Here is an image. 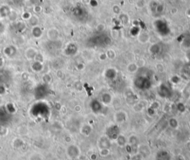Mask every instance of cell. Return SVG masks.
I'll use <instances>...</instances> for the list:
<instances>
[{
	"instance_id": "cell-11",
	"label": "cell",
	"mask_w": 190,
	"mask_h": 160,
	"mask_svg": "<svg viewBox=\"0 0 190 160\" xmlns=\"http://www.w3.org/2000/svg\"><path fill=\"white\" fill-rule=\"evenodd\" d=\"M42 80H43L44 83H45V84H49V83H51V77L50 76V74H44L43 77H42Z\"/></svg>"
},
{
	"instance_id": "cell-15",
	"label": "cell",
	"mask_w": 190,
	"mask_h": 160,
	"mask_svg": "<svg viewBox=\"0 0 190 160\" xmlns=\"http://www.w3.org/2000/svg\"><path fill=\"white\" fill-rule=\"evenodd\" d=\"M136 160H142V159H137Z\"/></svg>"
},
{
	"instance_id": "cell-4",
	"label": "cell",
	"mask_w": 190,
	"mask_h": 160,
	"mask_svg": "<svg viewBox=\"0 0 190 160\" xmlns=\"http://www.w3.org/2000/svg\"><path fill=\"white\" fill-rule=\"evenodd\" d=\"M37 51L34 48H33V47H30V48H27V49L25 50V55L26 58L27 59V60H34V58H35L36 55H37Z\"/></svg>"
},
{
	"instance_id": "cell-2",
	"label": "cell",
	"mask_w": 190,
	"mask_h": 160,
	"mask_svg": "<svg viewBox=\"0 0 190 160\" xmlns=\"http://www.w3.org/2000/svg\"><path fill=\"white\" fill-rule=\"evenodd\" d=\"M11 118V113L8 111L6 107H0V121L2 124L8 122Z\"/></svg>"
},
{
	"instance_id": "cell-6",
	"label": "cell",
	"mask_w": 190,
	"mask_h": 160,
	"mask_svg": "<svg viewBox=\"0 0 190 160\" xmlns=\"http://www.w3.org/2000/svg\"><path fill=\"white\" fill-rule=\"evenodd\" d=\"M32 34L35 38H40L42 35V30L39 25H36L32 28Z\"/></svg>"
},
{
	"instance_id": "cell-7",
	"label": "cell",
	"mask_w": 190,
	"mask_h": 160,
	"mask_svg": "<svg viewBox=\"0 0 190 160\" xmlns=\"http://www.w3.org/2000/svg\"><path fill=\"white\" fill-rule=\"evenodd\" d=\"M31 68H32L33 71L36 72H39L42 71V68H43L42 63L38 61H34L32 66H31Z\"/></svg>"
},
{
	"instance_id": "cell-12",
	"label": "cell",
	"mask_w": 190,
	"mask_h": 160,
	"mask_svg": "<svg viewBox=\"0 0 190 160\" xmlns=\"http://www.w3.org/2000/svg\"><path fill=\"white\" fill-rule=\"evenodd\" d=\"M31 14L29 13V12H25V13H23L22 15V18H23V20H29L31 17Z\"/></svg>"
},
{
	"instance_id": "cell-10",
	"label": "cell",
	"mask_w": 190,
	"mask_h": 160,
	"mask_svg": "<svg viewBox=\"0 0 190 160\" xmlns=\"http://www.w3.org/2000/svg\"><path fill=\"white\" fill-rule=\"evenodd\" d=\"M28 22H29V23L33 26V27H34V26L36 25H38V23H39V19H38L37 16H32L31 17V19L28 20Z\"/></svg>"
},
{
	"instance_id": "cell-14",
	"label": "cell",
	"mask_w": 190,
	"mask_h": 160,
	"mask_svg": "<svg viewBox=\"0 0 190 160\" xmlns=\"http://www.w3.org/2000/svg\"><path fill=\"white\" fill-rule=\"evenodd\" d=\"M6 91V89L5 88V86L2 84H0V95H4Z\"/></svg>"
},
{
	"instance_id": "cell-1",
	"label": "cell",
	"mask_w": 190,
	"mask_h": 160,
	"mask_svg": "<svg viewBox=\"0 0 190 160\" xmlns=\"http://www.w3.org/2000/svg\"><path fill=\"white\" fill-rule=\"evenodd\" d=\"M80 154V151L79 147L77 145L72 144V145H70L67 148V155L71 159H77L79 157Z\"/></svg>"
},
{
	"instance_id": "cell-3",
	"label": "cell",
	"mask_w": 190,
	"mask_h": 160,
	"mask_svg": "<svg viewBox=\"0 0 190 160\" xmlns=\"http://www.w3.org/2000/svg\"><path fill=\"white\" fill-rule=\"evenodd\" d=\"M59 34L58 31L56 28H50L49 31H47V37L49 38V40L51 41H56L59 38Z\"/></svg>"
},
{
	"instance_id": "cell-9",
	"label": "cell",
	"mask_w": 190,
	"mask_h": 160,
	"mask_svg": "<svg viewBox=\"0 0 190 160\" xmlns=\"http://www.w3.org/2000/svg\"><path fill=\"white\" fill-rule=\"evenodd\" d=\"M157 160H170V156L166 152H162L161 154H157Z\"/></svg>"
},
{
	"instance_id": "cell-5",
	"label": "cell",
	"mask_w": 190,
	"mask_h": 160,
	"mask_svg": "<svg viewBox=\"0 0 190 160\" xmlns=\"http://www.w3.org/2000/svg\"><path fill=\"white\" fill-rule=\"evenodd\" d=\"M16 48L13 46H11H11L5 47V49H4V53H5V55L9 57H13V55L16 54Z\"/></svg>"
},
{
	"instance_id": "cell-8",
	"label": "cell",
	"mask_w": 190,
	"mask_h": 160,
	"mask_svg": "<svg viewBox=\"0 0 190 160\" xmlns=\"http://www.w3.org/2000/svg\"><path fill=\"white\" fill-rule=\"evenodd\" d=\"M139 154H140V155L144 157L148 156L149 155V150L147 146H140L139 147Z\"/></svg>"
},
{
	"instance_id": "cell-13",
	"label": "cell",
	"mask_w": 190,
	"mask_h": 160,
	"mask_svg": "<svg viewBox=\"0 0 190 160\" xmlns=\"http://www.w3.org/2000/svg\"><path fill=\"white\" fill-rule=\"evenodd\" d=\"M42 11V7L39 6V5H36V6L34 8V11L35 12V13H40V12Z\"/></svg>"
}]
</instances>
